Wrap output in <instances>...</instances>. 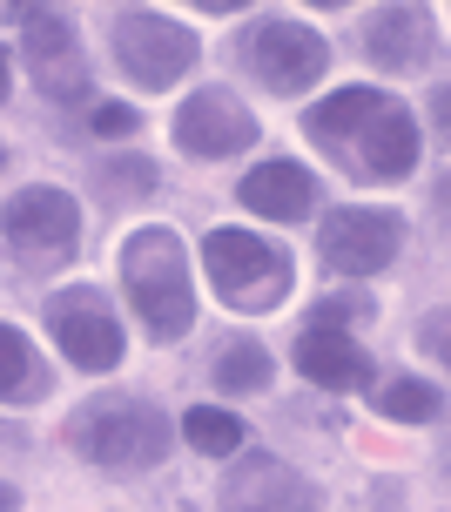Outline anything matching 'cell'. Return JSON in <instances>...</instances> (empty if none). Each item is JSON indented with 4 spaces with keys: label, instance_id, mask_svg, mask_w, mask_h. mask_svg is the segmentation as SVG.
<instances>
[{
    "label": "cell",
    "instance_id": "cell-22",
    "mask_svg": "<svg viewBox=\"0 0 451 512\" xmlns=\"http://www.w3.org/2000/svg\"><path fill=\"white\" fill-rule=\"evenodd\" d=\"M88 128H95V135H135L142 115H135L128 102H88Z\"/></svg>",
    "mask_w": 451,
    "mask_h": 512
},
{
    "label": "cell",
    "instance_id": "cell-10",
    "mask_svg": "<svg viewBox=\"0 0 451 512\" xmlns=\"http://www.w3.org/2000/svg\"><path fill=\"white\" fill-rule=\"evenodd\" d=\"M21 48H27V68L41 81V95L54 102H88V54L75 41V21L61 7H21Z\"/></svg>",
    "mask_w": 451,
    "mask_h": 512
},
{
    "label": "cell",
    "instance_id": "cell-25",
    "mask_svg": "<svg viewBox=\"0 0 451 512\" xmlns=\"http://www.w3.org/2000/svg\"><path fill=\"white\" fill-rule=\"evenodd\" d=\"M0 512H21V492L7 486V479H0Z\"/></svg>",
    "mask_w": 451,
    "mask_h": 512
},
{
    "label": "cell",
    "instance_id": "cell-8",
    "mask_svg": "<svg viewBox=\"0 0 451 512\" xmlns=\"http://www.w3.org/2000/svg\"><path fill=\"white\" fill-rule=\"evenodd\" d=\"M243 61L256 68V81L270 88V95H303V88H317L330 68V41L317 27L290 21V14H263L250 27V41H243Z\"/></svg>",
    "mask_w": 451,
    "mask_h": 512
},
{
    "label": "cell",
    "instance_id": "cell-19",
    "mask_svg": "<svg viewBox=\"0 0 451 512\" xmlns=\"http://www.w3.org/2000/svg\"><path fill=\"white\" fill-rule=\"evenodd\" d=\"M377 411H384L391 425H438L445 391H438V384H418V378H391L377 391Z\"/></svg>",
    "mask_w": 451,
    "mask_h": 512
},
{
    "label": "cell",
    "instance_id": "cell-15",
    "mask_svg": "<svg viewBox=\"0 0 451 512\" xmlns=\"http://www.w3.org/2000/svg\"><path fill=\"white\" fill-rule=\"evenodd\" d=\"M297 371L310 384H324V391H357V384H371V351L344 331H317V324H303L297 337Z\"/></svg>",
    "mask_w": 451,
    "mask_h": 512
},
{
    "label": "cell",
    "instance_id": "cell-6",
    "mask_svg": "<svg viewBox=\"0 0 451 512\" xmlns=\"http://www.w3.org/2000/svg\"><path fill=\"white\" fill-rule=\"evenodd\" d=\"M0 243L34 277L68 270L75 250H81V203L68 189H48V182L41 189H21V196H7V209H0Z\"/></svg>",
    "mask_w": 451,
    "mask_h": 512
},
{
    "label": "cell",
    "instance_id": "cell-20",
    "mask_svg": "<svg viewBox=\"0 0 451 512\" xmlns=\"http://www.w3.org/2000/svg\"><path fill=\"white\" fill-rule=\"evenodd\" d=\"M182 438L196 445L202 459H229V452H243V418L236 411H216V405H196L189 418H182Z\"/></svg>",
    "mask_w": 451,
    "mask_h": 512
},
{
    "label": "cell",
    "instance_id": "cell-9",
    "mask_svg": "<svg viewBox=\"0 0 451 512\" xmlns=\"http://www.w3.org/2000/svg\"><path fill=\"white\" fill-rule=\"evenodd\" d=\"M48 331H54V344H61V358L75 364V371H88V378H101V371L122 364V317L108 310V297H101L95 283L54 290L48 297Z\"/></svg>",
    "mask_w": 451,
    "mask_h": 512
},
{
    "label": "cell",
    "instance_id": "cell-13",
    "mask_svg": "<svg viewBox=\"0 0 451 512\" xmlns=\"http://www.w3.org/2000/svg\"><path fill=\"white\" fill-rule=\"evenodd\" d=\"M364 54L384 75H411L438 54V27L425 7H371L364 14Z\"/></svg>",
    "mask_w": 451,
    "mask_h": 512
},
{
    "label": "cell",
    "instance_id": "cell-3",
    "mask_svg": "<svg viewBox=\"0 0 451 512\" xmlns=\"http://www.w3.org/2000/svg\"><path fill=\"white\" fill-rule=\"evenodd\" d=\"M169 438L176 425L162 418L142 398H108V405H81L68 418V445H75L88 465H108V472H149V465L169 459Z\"/></svg>",
    "mask_w": 451,
    "mask_h": 512
},
{
    "label": "cell",
    "instance_id": "cell-1",
    "mask_svg": "<svg viewBox=\"0 0 451 512\" xmlns=\"http://www.w3.org/2000/svg\"><path fill=\"white\" fill-rule=\"evenodd\" d=\"M303 135L324 142L364 182H398L418 169V122L384 88H337V95H324L303 115Z\"/></svg>",
    "mask_w": 451,
    "mask_h": 512
},
{
    "label": "cell",
    "instance_id": "cell-4",
    "mask_svg": "<svg viewBox=\"0 0 451 512\" xmlns=\"http://www.w3.org/2000/svg\"><path fill=\"white\" fill-rule=\"evenodd\" d=\"M202 270H209V290L223 297L229 310H276L297 283V263L283 243H263L256 230H209L202 236Z\"/></svg>",
    "mask_w": 451,
    "mask_h": 512
},
{
    "label": "cell",
    "instance_id": "cell-11",
    "mask_svg": "<svg viewBox=\"0 0 451 512\" xmlns=\"http://www.w3.org/2000/svg\"><path fill=\"white\" fill-rule=\"evenodd\" d=\"M256 142V115L229 88H196L189 102L176 108V149L196 155V162H223V155H243Z\"/></svg>",
    "mask_w": 451,
    "mask_h": 512
},
{
    "label": "cell",
    "instance_id": "cell-26",
    "mask_svg": "<svg viewBox=\"0 0 451 512\" xmlns=\"http://www.w3.org/2000/svg\"><path fill=\"white\" fill-rule=\"evenodd\" d=\"M0 162H7V149H0Z\"/></svg>",
    "mask_w": 451,
    "mask_h": 512
},
{
    "label": "cell",
    "instance_id": "cell-17",
    "mask_svg": "<svg viewBox=\"0 0 451 512\" xmlns=\"http://www.w3.org/2000/svg\"><path fill=\"white\" fill-rule=\"evenodd\" d=\"M270 378H276V358L256 344V337H229L223 344V358H216V391L250 398V391H263Z\"/></svg>",
    "mask_w": 451,
    "mask_h": 512
},
{
    "label": "cell",
    "instance_id": "cell-23",
    "mask_svg": "<svg viewBox=\"0 0 451 512\" xmlns=\"http://www.w3.org/2000/svg\"><path fill=\"white\" fill-rule=\"evenodd\" d=\"M445 337H451V317H445V310H431V317H425V331H418V344H425L431 358H445Z\"/></svg>",
    "mask_w": 451,
    "mask_h": 512
},
{
    "label": "cell",
    "instance_id": "cell-5",
    "mask_svg": "<svg viewBox=\"0 0 451 512\" xmlns=\"http://www.w3.org/2000/svg\"><path fill=\"white\" fill-rule=\"evenodd\" d=\"M108 48H115V68L135 88H176L202 61L196 27H182L176 14H155V7H122L108 21Z\"/></svg>",
    "mask_w": 451,
    "mask_h": 512
},
{
    "label": "cell",
    "instance_id": "cell-24",
    "mask_svg": "<svg viewBox=\"0 0 451 512\" xmlns=\"http://www.w3.org/2000/svg\"><path fill=\"white\" fill-rule=\"evenodd\" d=\"M7 88H14V61H7V48H0V102H7Z\"/></svg>",
    "mask_w": 451,
    "mask_h": 512
},
{
    "label": "cell",
    "instance_id": "cell-7",
    "mask_svg": "<svg viewBox=\"0 0 451 512\" xmlns=\"http://www.w3.org/2000/svg\"><path fill=\"white\" fill-rule=\"evenodd\" d=\"M404 216L384 203H344L324 216V230H317V250L337 277H377V270H391L404 250Z\"/></svg>",
    "mask_w": 451,
    "mask_h": 512
},
{
    "label": "cell",
    "instance_id": "cell-21",
    "mask_svg": "<svg viewBox=\"0 0 451 512\" xmlns=\"http://www.w3.org/2000/svg\"><path fill=\"white\" fill-rule=\"evenodd\" d=\"M357 317H377L371 297H324L310 324H317V331H344V324H357Z\"/></svg>",
    "mask_w": 451,
    "mask_h": 512
},
{
    "label": "cell",
    "instance_id": "cell-12",
    "mask_svg": "<svg viewBox=\"0 0 451 512\" xmlns=\"http://www.w3.org/2000/svg\"><path fill=\"white\" fill-rule=\"evenodd\" d=\"M223 506L229 512H317L324 499H317V486L303 472H290L283 459L263 452V459H243L223 479Z\"/></svg>",
    "mask_w": 451,
    "mask_h": 512
},
{
    "label": "cell",
    "instance_id": "cell-18",
    "mask_svg": "<svg viewBox=\"0 0 451 512\" xmlns=\"http://www.w3.org/2000/svg\"><path fill=\"white\" fill-rule=\"evenodd\" d=\"M95 189L108 203H149V196H162V169L149 155H101Z\"/></svg>",
    "mask_w": 451,
    "mask_h": 512
},
{
    "label": "cell",
    "instance_id": "cell-2",
    "mask_svg": "<svg viewBox=\"0 0 451 512\" xmlns=\"http://www.w3.org/2000/svg\"><path fill=\"white\" fill-rule=\"evenodd\" d=\"M122 297L155 344L189 337V324H196V283H189V250H182L176 230L149 223V230H135L122 243Z\"/></svg>",
    "mask_w": 451,
    "mask_h": 512
},
{
    "label": "cell",
    "instance_id": "cell-14",
    "mask_svg": "<svg viewBox=\"0 0 451 512\" xmlns=\"http://www.w3.org/2000/svg\"><path fill=\"white\" fill-rule=\"evenodd\" d=\"M236 196L263 223H310L317 216V176L303 162H256L250 176L236 182Z\"/></svg>",
    "mask_w": 451,
    "mask_h": 512
},
{
    "label": "cell",
    "instance_id": "cell-16",
    "mask_svg": "<svg viewBox=\"0 0 451 512\" xmlns=\"http://www.w3.org/2000/svg\"><path fill=\"white\" fill-rule=\"evenodd\" d=\"M48 384H54V371L27 344V331L21 324H0V398L7 405H27V398H48Z\"/></svg>",
    "mask_w": 451,
    "mask_h": 512
}]
</instances>
